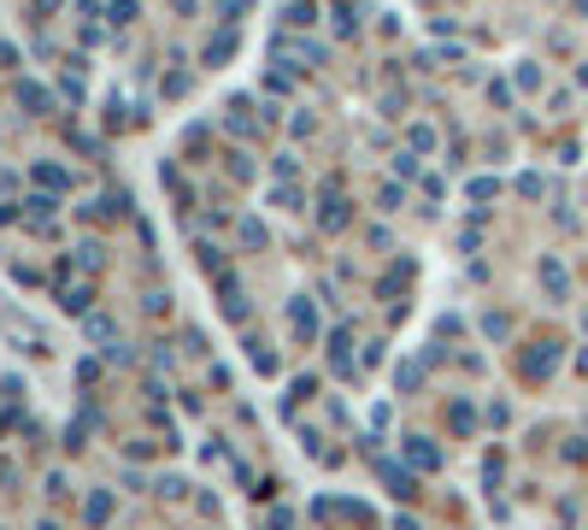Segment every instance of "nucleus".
<instances>
[{
  "instance_id": "obj_1",
  "label": "nucleus",
  "mask_w": 588,
  "mask_h": 530,
  "mask_svg": "<svg viewBox=\"0 0 588 530\" xmlns=\"http://www.w3.org/2000/svg\"><path fill=\"white\" fill-rule=\"evenodd\" d=\"M383 483H389L401 501H412V495H418V478H412V472H401V465H383Z\"/></svg>"
},
{
  "instance_id": "obj_4",
  "label": "nucleus",
  "mask_w": 588,
  "mask_h": 530,
  "mask_svg": "<svg viewBox=\"0 0 588 530\" xmlns=\"http://www.w3.org/2000/svg\"><path fill=\"white\" fill-rule=\"evenodd\" d=\"M394 530H424V524H418V519H394Z\"/></svg>"
},
{
  "instance_id": "obj_3",
  "label": "nucleus",
  "mask_w": 588,
  "mask_h": 530,
  "mask_svg": "<svg viewBox=\"0 0 588 530\" xmlns=\"http://www.w3.org/2000/svg\"><path fill=\"white\" fill-rule=\"evenodd\" d=\"M412 465H424V472H430V465H435V448H430L424 436H412Z\"/></svg>"
},
{
  "instance_id": "obj_2",
  "label": "nucleus",
  "mask_w": 588,
  "mask_h": 530,
  "mask_svg": "<svg viewBox=\"0 0 588 530\" xmlns=\"http://www.w3.org/2000/svg\"><path fill=\"white\" fill-rule=\"evenodd\" d=\"M82 513H89V524H107V519H112V495H107V489H95Z\"/></svg>"
}]
</instances>
